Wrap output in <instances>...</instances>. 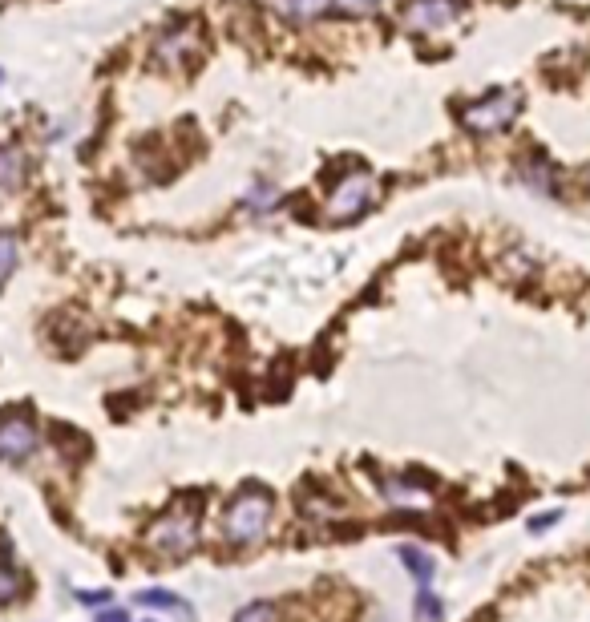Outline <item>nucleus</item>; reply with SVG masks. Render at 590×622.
Segmentation results:
<instances>
[{"instance_id":"nucleus-1","label":"nucleus","mask_w":590,"mask_h":622,"mask_svg":"<svg viewBox=\"0 0 590 622\" xmlns=\"http://www.w3.org/2000/svg\"><path fill=\"white\" fill-rule=\"evenodd\" d=\"M271 509H275L271 489L259 485V481H247V485L231 497V505H227V513H223V534H227V542H235V546H255V542L267 534V526H271Z\"/></svg>"},{"instance_id":"nucleus-2","label":"nucleus","mask_w":590,"mask_h":622,"mask_svg":"<svg viewBox=\"0 0 590 622\" xmlns=\"http://www.w3.org/2000/svg\"><path fill=\"white\" fill-rule=\"evenodd\" d=\"M150 554L166 562H182L199 546V505H170L166 513L154 517V526L146 530Z\"/></svg>"},{"instance_id":"nucleus-3","label":"nucleus","mask_w":590,"mask_h":622,"mask_svg":"<svg viewBox=\"0 0 590 622\" xmlns=\"http://www.w3.org/2000/svg\"><path fill=\"white\" fill-rule=\"evenodd\" d=\"M522 110V97L514 89H489L485 97L469 101L461 110V122L473 130V134H498V130H510L514 118Z\"/></svg>"},{"instance_id":"nucleus-4","label":"nucleus","mask_w":590,"mask_h":622,"mask_svg":"<svg viewBox=\"0 0 590 622\" xmlns=\"http://www.w3.org/2000/svg\"><path fill=\"white\" fill-rule=\"evenodd\" d=\"M376 202H380V182H376V174L352 170L348 178L336 182V190H332V198H328V215H332L336 223H352V219L368 215V206H376Z\"/></svg>"},{"instance_id":"nucleus-5","label":"nucleus","mask_w":590,"mask_h":622,"mask_svg":"<svg viewBox=\"0 0 590 622\" xmlns=\"http://www.w3.org/2000/svg\"><path fill=\"white\" fill-rule=\"evenodd\" d=\"M37 453V425L25 412H5L0 417V461H25Z\"/></svg>"},{"instance_id":"nucleus-6","label":"nucleus","mask_w":590,"mask_h":622,"mask_svg":"<svg viewBox=\"0 0 590 622\" xmlns=\"http://www.w3.org/2000/svg\"><path fill=\"white\" fill-rule=\"evenodd\" d=\"M461 13V0H409L401 21L413 29V33H437L445 25H453Z\"/></svg>"},{"instance_id":"nucleus-7","label":"nucleus","mask_w":590,"mask_h":622,"mask_svg":"<svg viewBox=\"0 0 590 622\" xmlns=\"http://www.w3.org/2000/svg\"><path fill=\"white\" fill-rule=\"evenodd\" d=\"M194 49H199V25H174L166 37H158L154 53L162 65H182Z\"/></svg>"},{"instance_id":"nucleus-8","label":"nucleus","mask_w":590,"mask_h":622,"mask_svg":"<svg viewBox=\"0 0 590 622\" xmlns=\"http://www.w3.org/2000/svg\"><path fill=\"white\" fill-rule=\"evenodd\" d=\"M271 9L283 13L291 25H308V21H320L324 13H332V0H271Z\"/></svg>"},{"instance_id":"nucleus-9","label":"nucleus","mask_w":590,"mask_h":622,"mask_svg":"<svg viewBox=\"0 0 590 622\" xmlns=\"http://www.w3.org/2000/svg\"><path fill=\"white\" fill-rule=\"evenodd\" d=\"M397 554H401V562L409 566V574L417 578V586L425 590V586L433 582V574H437V566H433V554H425L421 546H401Z\"/></svg>"},{"instance_id":"nucleus-10","label":"nucleus","mask_w":590,"mask_h":622,"mask_svg":"<svg viewBox=\"0 0 590 622\" xmlns=\"http://www.w3.org/2000/svg\"><path fill=\"white\" fill-rule=\"evenodd\" d=\"M138 602H142V606H154V610H174V614H182V618L190 622V606H186L178 594H170V590H142Z\"/></svg>"},{"instance_id":"nucleus-11","label":"nucleus","mask_w":590,"mask_h":622,"mask_svg":"<svg viewBox=\"0 0 590 622\" xmlns=\"http://www.w3.org/2000/svg\"><path fill=\"white\" fill-rule=\"evenodd\" d=\"M17 255H21L17 235H13V231H0V283H5V279L17 271Z\"/></svg>"},{"instance_id":"nucleus-12","label":"nucleus","mask_w":590,"mask_h":622,"mask_svg":"<svg viewBox=\"0 0 590 622\" xmlns=\"http://www.w3.org/2000/svg\"><path fill=\"white\" fill-rule=\"evenodd\" d=\"M526 182H530L534 190L550 194V190H554V166L542 162V158H530V162H526Z\"/></svg>"},{"instance_id":"nucleus-13","label":"nucleus","mask_w":590,"mask_h":622,"mask_svg":"<svg viewBox=\"0 0 590 622\" xmlns=\"http://www.w3.org/2000/svg\"><path fill=\"white\" fill-rule=\"evenodd\" d=\"M384 493H388V501H405V505H425V489H413L409 481H384Z\"/></svg>"},{"instance_id":"nucleus-14","label":"nucleus","mask_w":590,"mask_h":622,"mask_svg":"<svg viewBox=\"0 0 590 622\" xmlns=\"http://www.w3.org/2000/svg\"><path fill=\"white\" fill-rule=\"evenodd\" d=\"M235 622H275V606H271L267 598H259V602H247V606L235 614Z\"/></svg>"},{"instance_id":"nucleus-15","label":"nucleus","mask_w":590,"mask_h":622,"mask_svg":"<svg viewBox=\"0 0 590 622\" xmlns=\"http://www.w3.org/2000/svg\"><path fill=\"white\" fill-rule=\"evenodd\" d=\"M25 590V578L13 566H0V602H13Z\"/></svg>"},{"instance_id":"nucleus-16","label":"nucleus","mask_w":590,"mask_h":622,"mask_svg":"<svg viewBox=\"0 0 590 622\" xmlns=\"http://www.w3.org/2000/svg\"><path fill=\"white\" fill-rule=\"evenodd\" d=\"M332 9L344 17H368L380 9V0H332Z\"/></svg>"},{"instance_id":"nucleus-17","label":"nucleus","mask_w":590,"mask_h":622,"mask_svg":"<svg viewBox=\"0 0 590 622\" xmlns=\"http://www.w3.org/2000/svg\"><path fill=\"white\" fill-rule=\"evenodd\" d=\"M417 618L421 622H441V602L429 590H421V598H417Z\"/></svg>"},{"instance_id":"nucleus-18","label":"nucleus","mask_w":590,"mask_h":622,"mask_svg":"<svg viewBox=\"0 0 590 622\" xmlns=\"http://www.w3.org/2000/svg\"><path fill=\"white\" fill-rule=\"evenodd\" d=\"M77 598L85 606H102V602H110V590H77Z\"/></svg>"},{"instance_id":"nucleus-19","label":"nucleus","mask_w":590,"mask_h":622,"mask_svg":"<svg viewBox=\"0 0 590 622\" xmlns=\"http://www.w3.org/2000/svg\"><path fill=\"white\" fill-rule=\"evenodd\" d=\"M275 198H279V190H275V186H259L247 202H263V206H267V202H275Z\"/></svg>"},{"instance_id":"nucleus-20","label":"nucleus","mask_w":590,"mask_h":622,"mask_svg":"<svg viewBox=\"0 0 590 622\" xmlns=\"http://www.w3.org/2000/svg\"><path fill=\"white\" fill-rule=\"evenodd\" d=\"M97 622H130V614H126L122 606H114V610H102V614H97Z\"/></svg>"},{"instance_id":"nucleus-21","label":"nucleus","mask_w":590,"mask_h":622,"mask_svg":"<svg viewBox=\"0 0 590 622\" xmlns=\"http://www.w3.org/2000/svg\"><path fill=\"white\" fill-rule=\"evenodd\" d=\"M554 522H558V513H542V517H534V522H530V530H546Z\"/></svg>"},{"instance_id":"nucleus-22","label":"nucleus","mask_w":590,"mask_h":622,"mask_svg":"<svg viewBox=\"0 0 590 622\" xmlns=\"http://www.w3.org/2000/svg\"><path fill=\"white\" fill-rule=\"evenodd\" d=\"M0 81H5V69H0Z\"/></svg>"}]
</instances>
